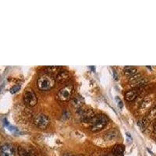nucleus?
Segmentation results:
<instances>
[{
    "mask_svg": "<svg viewBox=\"0 0 156 156\" xmlns=\"http://www.w3.org/2000/svg\"><path fill=\"white\" fill-rule=\"evenodd\" d=\"M56 85V80L51 75L45 74L41 75L38 80V86L41 91H48L52 89Z\"/></svg>",
    "mask_w": 156,
    "mask_h": 156,
    "instance_id": "obj_1",
    "label": "nucleus"
},
{
    "mask_svg": "<svg viewBox=\"0 0 156 156\" xmlns=\"http://www.w3.org/2000/svg\"><path fill=\"white\" fill-rule=\"evenodd\" d=\"M108 123V118L105 115H95L92 120L91 121V130L92 132H98L102 130Z\"/></svg>",
    "mask_w": 156,
    "mask_h": 156,
    "instance_id": "obj_2",
    "label": "nucleus"
},
{
    "mask_svg": "<svg viewBox=\"0 0 156 156\" xmlns=\"http://www.w3.org/2000/svg\"><path fill=\"white\" fill-rule=\"evenodd\" d=\"M73 92H74V86L72 85H67L59 90V91L57 94V99L61 102H66L71 99Z\"/></svg>",
    "mask_w": 156,
    "mask_h": 156,
    "instance_id": "obj_3",
    "label": "nucleus"
},
{
    "mask_svg": "<svg viewBox=\"0 0 156 156\" xmlns=\"http://www.w3.org/2000/svg\"><path fill=\"white\" fill-rule=\"evenodd\" d=\"M49 118L45 114H38L36 115L34 120V125L39 129H45L49 125Z\"/></svg>",
    "mask_w": 156,
    "mask_h": 156,
    "instance_id": "obj_4",
    "label": "nucleus"
},
{
    "mask_svg": "<svg viewBox=\"0 0 156 156\" xmlns=\"http://www.w3.org/2000/svg\"><path fill=\"white\" fill-rule=\"evenodd\" d=\"M23 102L27 106L32 107V106H34L38 102V98L32 90H27L23 95Z\"/></svg>",
    "mask_w": 156,
    "mask_h": 156,
    "instance_id": "obj_5",
    "label": "nucleus"
},
{
    "mask_svg": "<svg viewBox=\"0 0 156 156\" xmlns=\"http://www.w3.org/2000/svg\"><path fill=\"white\" fill-rule=\"evenodd\" d=\"M77 110H78L77 113H79L80 116V120L84 123H91V121L92 120L95 116L94 111L91 109L86 110H81V109H79Z\"/></svg>",
    "mask_w": 156,
    "mask_h": 156,
    "instance_id": "obj_6",
    "label": "nucleus"
},
{
    "mask_svg": "<svg viewBox=\"0 0 156 156\" xmlns=\"http://www.w3.org/2000/svg\"><path fill=\"white\" fill-rule=\"evenodd\" d=\"M143 88L144 87H133V89L129 90L125 94V99L127 102H132L133 100H135L137 97H138V95L141 94Z\"/></svg>",
    "mask_w": 156,
    "mask_h": 156,
    "instance_id": "obj_7",
    "label": "nucleus"
},
{
    "mask_svg": "<svg viewBox=\"0 0 156 156\" xmlns=\"http://www.w3.org/2000/svg\"><path fill=\"white\" fill-rule=\"evenodd\" d=\"M16 150L13 145L10 144H4L0 147L1 156H15Z\"/></svg>",
    "mask_w": 156,
    "mask_h": 156,
    "instance_id": "obj_8",
    "label": "nucleus"
},
{
    "mask_svg": "<svg viewBox=\"0 0 156 156\" xmlns=\"http://www.w3.org/2000/svg\"><path fill=\"white\" fill-rule=\"evenodd\" d=\"M70 79V74L67 70H60L56 76V82L59 84H65Z\"/></svg>",
    "mask_w": 156,
    "mask_h": 156,
    "instance_id": "obj_9",
    "label": "nucleus"
},
{
    "mask_svg": "<svg viewBox=\"0 0 156 156\" xmlns=\"http://www.w3.org/2000/svg\"><path fill=\"white\" fill-rule=\"evenodd\" d=\"M85 103V100L80 95H76L74 98H72L71 105L76 109H79L82 107V105Z\"/></svg>",
    "mask_w": 156,
    "mask_h": 156,
    "instance_id": "obj_10",
    "label": "nucleus"
},
{
    "mask_svg": "<svg viewBox=\"0 0 156 156\" xmlns=\"http://www.w3.org/2000/svg\"><path fill=\"white\" fill-rule=\"evenodd\" d=\"M17 153L19 156H37L36 153L33 150L30 148H26L23 147H18Z\"/></svg>",
    "mask_w": 156,
    "mask_h": 156,
    "instance_id": "obj_11",
    "label": "nucleus"
},
{
    "mask_svg": "<svg viewBox=\"0 0 156 156\" xmlns=\"http://www.w3.org/2000/svg\"><path fill=\"white\" fill-rule=\"evenodd\" d=\"M146 120L148 121V123H150L151 121H154L156 119V105L153 108H151L149 110L148 113L147 114L145 117H144Z\"/></svg>",
    "mask_w": 156,
    "mask_h": 156,
    "instance_id": "obj_12",
    "label": "nucleus"
},
{
    "mask_svg": "<svg viewBox=\"0 0 156 156\" xmlns=\"http://www.w3.org/2000/svg\"><path fill=\"white\" fill-rule=\"evenodd\" d=\"M125 148L123 144H116L113 147V153L115 156H123Z\"/></svg>",
    "mask_w": 156,
    "mask_h": 156,
    "instance_id": "obj_13",
    "label": "nucleus"
},
{
    "mask_svg": "<svg viewBox=\"0 0 156 156\" xmlns=\"http://www.w3.org/2000/svg\"><path fill=\"white\" fill-rule=\"evenodd\" d=\"M123 70H124V74L126 75L131 76V77L137 74V69H136L135 67H130V66L129 67H126Z\"/></svg>",
    "mask_w": 156,
    "mask_h": 156,
    "instance_id": "obj_14",
    "label": "nucleus"
},
{
    "mask_svg": "<svg viewBox=\"0 0 156 156\" xmlns=\"http://www.w3.org/2000/svg\"><path fill=\"white\" fill-rule=\"evenodd\" d=\"M151 98L150 97H145L144 98L143 102H141V105H140V109H145L148 107L149 105H151Z\"/></svg>",
    "mask_w": 156,
    "mask_h": 156,
    "instance_id": "obj_15",
    "label": "nucleus"
},
{
    "mask_svg": "<svg viewBox=\"0 0 156 156\" xmlns=\"http://www.w3.org/2000/svg\"><path fill=\"white\" fill-rule=\"evenodd\" d=\"M59 69H61V67H57V66H52L46 68V72L48 74H52V73H56L58 72Z\"/></svg>",
    "mask_w": 156,
    "mask_h": 156,
    "instance_id": "obj_16",
    "label": "nucleus"
},
{
    "mask_svg": "<svg viewBox=\"0 0 156 156\" xmlns=\"http://www.w3.org/2000/svg\"><path fill=\"white\" fill-rule=\"evenodd\" d=\"M115 137H116V132L115 131H109L105 133V138L107 139L108 141L115 138Z\"/></svg>",
    "mask_w": 156,
    "mask_h": 156,
    "instance_id": "obj_17",
    "label": "nucleus"
},
{
    "mask_svg": "<svg viewBox=\"0 0 156 156\" xmlns=\"http://www.w3.org/2000/svg\"><path fill=\"white\" fill-rule=\"evenodd\" d=\"M21 85H14V86H13V87H11L10 90V91L11 94H15V93L18 92L20 90H21Z\"/></svg>",
    "mask_w": 156,
    "mask_h": 156,
    "instance_id": "obj_18",
    "label": "nucleus"
},
{
    "mask_svg": "<svg viewBox=\"0 0 156 156\" xmlns=\"http://www.w3.org/2000/svg\"><path fill=\"white\" fill-rule=\"evenodd\" d=\"M152 134L156 138V119L153 122V129H152Z\"/></svg>",
    "mask_w": 156,
    "mask_h": 156,
    "instance_id": "obj_19",
    "label": "nucleus"
},
{
    "mask_svg": "<svg viewBox=\"0 0 156 156\" xmlns=\"http://www.w3.org/2000/svg\"><path fill=\"white\" fill-rule=\"evenodd\" d=\"M116 99H117V101H118V106L120 108V109H123V102H122V101H121V100L118 97L116 98Z\"/></svg>",
    "mask_w": 156,
    "mask_h": 156,
    "instance_id": "obj_20",
    "label": "nucleus"
},
{
    "mask_svg": "<svg viewBox=\"0 0 156 156\" xmlns=\"http://www.w3.org/2000/svg\"><path fill=\"white\" fill-rule=\"evenodd\" d=\"M63 156H75V155L71 153H65L63 155Z\"/></svg>",
    "mask_w": 156,
    "mask_h": 156,
    "instance_id": "obj_21",
    "label": "nucleus"
},
{
    "mask_svg": "<svg viewBox=\"0 0 156 156\" xmlns=\"http://www.w3.org/2000/svg\"><path fill=\"white\" fill-rule=\"evenodd\" d=\"M78 156H84V155H78Z\"/></svg>",
    "mask_w": 156,
    "mask_h": 156,
    "instance_id": "obj_22",
    "label": "nucleus"
}]
</instances>
